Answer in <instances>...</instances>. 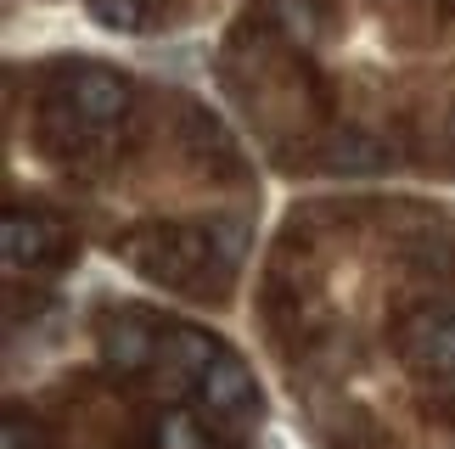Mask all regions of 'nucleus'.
Returning <instances> with one entry per match:
<instances>
[{
	"mask_svg": "<svg viewBox=\"0 0 455 449\" xmlns=\"http://www.w3.org/2000/svg\"><path fill=\"white\" fill-rule=\"evenodd\" d=\"M399 359L416 371H455V309H427L399 326Z\"/></svg>",
	"mask_w": 455,
	"mask_h": 449,
	"instance_id": "1",
	"label": "nucleus"
},
{
	"mask_svg": "<svg viewBox=\"0 0 455 449\" xmlns=\"http://www.w3.org/2000/svg\"><path fill=\"white\" fill-rule=\"evenodd\" d=\"M68 101H74V113L84 124H118V118L130 113V84L118 74H108V67H79Z\"/></svg>",
	"mask_w": 455,
	"mask_h": 449,
	"instance_id": "2",
	"label": "nucleus"
},
{
	"mask_svg": "<svg viewBox=\"0 0 455 449\" xmlns=\"http://www.w3.org/2000/svg\"><path fill=\"white\" fill-rule=\"evenodd\" d=\"M197 388H203L208 410H220V416H253V410H259V388H253V376L242 371L236 359H225V354L197 376Z\"/></svg>",
	"mask_w": 455,
	"mask_h": 449,
	"instance_id": "3",
	"label": "nucleus"
},
{
	"mask_svg": "<svg viewBox=\"0 0 455 449\" xmlns=\"http://www.w3.org/2000/svg\"><path fill=\"white\" fill-rule=\"evenodd\" d=\"M101 354H108L118 371H141V366H152V354H157V337L147 332L141 320L118 315V320L108 326V332H101Z\"/></svg>",
	"mask_w": 455,
	"mask_h": 449,
	"instance_id": "4",
	"label": "nucleus"
},
{
	"mask_svg": "<svg viewBox=\"0 0 455 449\" xmlns=\"http://www.w3.org/2000/svg\"><path fill=\"white\" fill-rule=\"evenodd\" d=\"M164 359H169V366L180 371V376H191V382H197V376L220 359V349L208 343V332H191V326H169V332H164Z\"/></svg>",
	"mask_w": 455,
	"mask_h": 449,
	"instance_id": "5",
	"label": "nucleus"
},
{
	"mask_svg": "<svg viewBox=\"0 0 455 449\" xmlns=\"http://www.w3.org/2000/svg\"><path fill=\"white\" fill-rule=\"evenodd\" d=\"M0 248H6L12 270L40 264V258H45V224L28 219V214H6V224H0Z\"/></svg>",
	"mask_w": 455,
	"mask_h": 449,
	"instance_id": "6",
	"label": "nucleus"
},
{
	"mask_svg": "<svg viewBox=\"0 0 455 449\" xmlns=\"http://www.w3.org/2000/svg\"><path fill=\"white\" fill-rule=\"evenodd\" d=\"M382 163H388V152L360 130H348V135H338V141L326 146V169H343V175H371Z\"/></svg>",
	"mask_w": 455,
	"mask_h": 449,
	"instance_id": "7",
	"label": "nucleus"
},
{
	"mask_svg": "<svg viewBox=\"0 0 455 449\" xmlns=\"http://www.w3.org/2000/svg\"><path fill=\"white\" fill-rule=\"evenodd\" d=\"M157 449H208V433L191 410H169V416L157 421Z\"/></svg>",
	"mask_w": 455,
	"mask_h": 449,
	"instance_id": "8",
	"label": "nucleus"
},
{
	"mask_svg": "<svg viewBox=\"0 0 455 449\" xmlns=\"http://www.w3.org/2000/svg\"><path fill=\"white\" fill-rule=\"evenodd\" d=\"M91 23L113 28V34H135L147 23V6L141 0H91Z\"/></svg>",
	"mask_w": 455,
	"mask_h": 449,
	"instance_id": "9",
	"label": "nucleus"
},
{
	"mask_svg": "<svg viewBox=\"0 0 455 449\" xmlns=\"http://www.w3.org/2000/svg\"><path fill=\"white\" fill-rule=\"evenodd\" d=\"M208 241H214L220 264H242V253H248V224L242 219H214L208 224Z\"/></svg>",
	"mask_w": 455,
	"mask_h": 449,
	"instance_id": "10",
	"label": "nucleus"
},
{
	"mask_svg": "<svg viewBox=\"0 0 455 449\" xmlns=\"http://www.w3.org/2000/svg\"><path fill=\"white\" fill-rule=\"evenodd\" d=\"M0 449H23V427L6 421V438H0Z\"/></svg>",
	"mask_w": 455,
	"mask_h": 449,
	"instance_id": "11",
	"label": "nucleus"
}]
</instances>
